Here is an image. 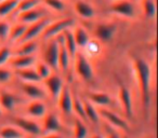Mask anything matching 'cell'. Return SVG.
<instances>
[{
    "label": "cell",
    "mask_w": 158,
    "mask_h": 138,
    "mask_svg": "<svg viewBox=\"0 0 158 138\" xmlns=\"http://www.w3.org/2000/svg\"><path fill=\"white\" fill-rule=\"evenodd\" d=\"M132 64H133L134 73H135L136 82H138L143 111L147 120L149 116V109H151L152 68L144 58L139 56L132 57Z\"/></svg>",
    "instance_id": "obj_1"
},
{
    "label": "cell",
    "mask_w": 158,
    "mask_h": 138,
    "mask_svg": "<svg viewBox=\"0 0 158 138\" xmlns=\"http://www.w3.org/2000/svg\"><path fill=\"white\" fill-rule=\"evenodd\" d=\"M74 61H75V71H76L77 75L86 82L92 81L93 76H94V71H93V67L90 61H89V59L82 53H76V55L74 57Z\"/></svg>",
    "instance_id": "obj_2"
},
{
    "label": "cell",
    "mask_w": 158,
    "mask_h": 138,
    "mask_svg": "<svg viewBox=\"0 0 158 138\" xmlns=\"http://www.w3.org/2000/svg\"><path fill=\"white\" fill-rule=\"evenodd\" d=\"M74 20L69 18H62V20L55 21V22L49 23L47 25V27L44 28V30L42 31L44 38L47 40H50L52 38H55L56 36L61 35L65 29L72 28V26L74 25Z\"/></svg>",
    "instance_id": "obj_3"
},
{
    "label": "cell",
    "mask_w": 158,
    "mask_h": 138,
    "mask_svg": "<svg viewBox=\"0 0 158 138\" xmlns=\"http://www.w3.org/2000/svg\"><path fill=\"white\" fill-rule=\"evenodd\" d=\"M98 112H99V114L102 118H104L107 121V123L110 126L115 127V128H118V129H123V131H125V132L130 131V126L127 121L121 118L120 116H118L117 113L113 112L112 110L106 109L105 107H101L98 110Z\"/></svg>",
    "instance_id": "obj_4"
},
{
    "label": "cell",
    "mask_w": 158,
    "mask_h": 138,
    "mask_svg": "<svg viewBox=\"0 0 158 138\" xmlns=\"http://www.w3.org/2000/svg\"><path fill=\"white\" fill-rule=\"evenodd\" d=\"M118 97L126 116L128 119H132L133 118V106H132L131 92L127 88V85L121 81H118Z\"/></svg>",
    "instance_id": "obj_5"
},
{
    "label": "cell",
    "mask_w": 158,
    "mask_h": 138,
    "mask_svg": "<svg viewBox=\"0 0 158 138\" xmlns=\"http://www.w3.org/2000/svg\"><path fill=\"white\" fill-rule=\"evenodd\" d=\"M110 11L114 14L125 18H133L135 16V7L130 0H118L110 6Z\"/></svg>",
    "instance_id": "obj_6"
},
{
    "label": "cell",
    "mask_w": 158,
    "mask_h": 138,
    "mask_svg": "<svg viewBox=\"0 0 158 138\" xmlns=\"http://www.w3.org/2000/svg\"><path fill=\"white\" fill-rule=\"evenodd\" d=\"M51 41L48 43L44 52V61L51 68V69H59L57 59H59V42L56 38L50 39Z\"/></svg>",
    "instance_id": "obj_7"
},
{
    "label": "cell",
    "mask_w": 158,
    "mask_h": 138,
    "mask_svg": "<svg viewBox=\"0 0 158 138\" xmlns=\"http://www.w3.org/2000/svg\"><path fill=\"white\" fill-rule=\"evenodd\" d=\"M49 23H50V20H49V18H41V20L37 21V22L33 23V24L27 25L26 30H25L22 39L20 40V43L34 40L36 37H38L39 35H41L42 31L44 30V28H46L47 25H48Z\"/></svg>",
    "instance_id": "obj_8"
},
{
    "label": "cell",
    "mask_w": 158,
    "mask_h": 138,
    "mask_svg": "<svg viewBox=\"0 0 158 138\" xmlns=\"http://www.w3.org/2000/svg\"><path fill=\"white\" fill-rule=\"evenodd\" d=\"M117 31V25L115 23H99L95 26V36L100 41L108 42L114 38Z\"/></svg>",
    "instance_id": "obj_9"
},
{
    "label": "cell",
    "mask_w": 158,
    "mask_h": 138,
    "mask_svg": "<svg viewBox=\"0 0 158 138\" xmlns=\"http://www.w3.org/2000/svg\"><path fill=\"white\" fill-rule=\"evenodd\" d=\"M12 121H13V124L19 129H22L23 132L29 134V135L37 136L41 133V128L39 125L31 119L23 118V116H15L12 119Z\"/></svg>",
    "instance_id": "obj_10"
},
{
    "label": "cell",
    "mask_w": 158,
    "mask_h": 138,
    "mask_svg": "<svg viewBox=\"0 0 158 138\" xmlns=\"http://www.w3.org/2000/svg\"><path fill=\"white\" fill-rule=\"evenodd\" d=\"M57 101H59L60 110H61L63 113L67 114V116L72 113L73 95L68 85H63L59 96H57Z\"/></svg>",
    "instance_id": "obj_11"
},
{
    "label": "cell",
    "mask_w": 158,
    "mask_h": 138,
    "mask_svg": "<svg viewBox=\"0 0 158 138\" xmlns=\"http://www.w3.org/2000/svg\"><path fill=\"white\" fill-rule=\"evenodd\" d=\"M44 18H46V13L39 7L35 8V9L28 10V11L19 13V22L26 25L33 24V23L37 22V21L41 20Z\"/></svg>",
    "instance_id": "obj_12"
},
{
    "label": "cell",
    "mask_w": 158,
    "mask_h": 138,
    "mask_svg": "<svg viewBox=\"0 0 158 138\" xmlns=\"http://www.w3.org/2000/svg\"><path fill=\"white\" fill-rule=\"evenodd\" d=\"M74 10L77 15L85 20H91L95 16L94 7L85 0H77L74 5Z\"/></svg>",
    "instance_id": "obj_13"
},
{
    "label": "cell",
    "mask_w": 158,
    "mask_h": 138,
    "mask_svg": "<svg viewBox=\"0 0 158 138\" xmlns=\"http://www.w3.org/2000/svg\"><path fill=\"white\" fill-rule=\"evenodd\" d=\"M55 38H56L57 42H59V59H57V66H59V69H61L62 71L65 73V71H67L68 67H69L70 56L67 51H66L65 46H64L62 35L56 36Z\"/></svg>",
    "instance_id": "obj_14"
},
{
    "label": "cell",
    "mask_w": 158,
    "mask_h": 138,
    "mask_svg": "<svg viewBox=\"0 0 158 138\" xmlns=\"http://www.w3.org/2000/svg\"><path fill=\"white\" fill-rule=\"evenodd\" d=\"M44 83H46V86L48 89L49 93L51 94V96L53 98H57L60 92H61L62 88H63V81L62 79L59 77L57 75H53L51 73L48 78L44 79Z\"/></svg>",
    "instance_id": "obj_15"
},
{
    "label": "cell",
    "mask_w": 158,
    "mask_h": 138,
    "mask_svg": "<svg viewBox=\"0 0 158 138\" xmlns=\"http://www.w3.org/2000/svg\"><path fill=\"white\" fill-rule=\"evenodd\" d=\"M22 90L24 92L25 95L34 99H44L46 97V93L44 91L40 88L39 85H37V83H31V82H23L22 83Z\"/></svg>",
    "instance_id": "obj_16"
},
{
    "label": "cell",
    "mask_w": 158,
    "mask_h": 138,
    "mask_svg": "<svg viewBox=\"0 0 158 138\" xmlns=\"http://www.w3.org/2000/svg\"><path fill=\"white\" fill-rule=\"evenodd\" d=\"M87 99L90 101L94 106L99 107H107L112 104L110 94L105 92H89Z\"/></svg>",
    "instance_id": "obj_17"
},
{
    "label": "cell",
    "mask_w": 158,
    "mask_h": 138,
    "mask_svg": "<svg viewBox=\"0 0 158 138\" xmlns=\"http://www.w3.org/2000/svg\"><path fill=\"white\" fill-rule=\"evenodd\" d=\"M16 103H18V98L13 93L6 90L0 91V108L1 109L11 111L14 109Z\"/></svg>",
    "instance_id": "obj_18"
},
{
    "label": "cell",
    "mask_w": 158,
    "mask_h": 138,
    "mask_svg": "<svg viewBox=\"0 0 158 138\" xmlns=\"http://www.w3.org/2000/svg\"><path fill=\"white\" fill-rule=\"evenodd\" d=\"M61 35H62V38H63V43H64V46H65L66 51H67L68 54H69L70 58H74L78 48H77L74 36H73V30L70 28L65 29Z\"/></svg>",
    "instance_id": "obj_19"
},
{
    "label": "cell",
    "mask_w": 158,
    "mask_h": 138,
    "mask_svg": "<svg viewBox=\"0 0 158 138\" xmlns=\"http://www.w3.org/2000/svg\"><path fill=\"white\" fill-rule=\"evenodd\" d=\"M11 66L15 69H23V68L31 67L35 63L34 55H18V56L11 57L9 59Z\"/></svg>",
    "instance_id": "obj_20"
},
{
    "label": "cell",
    "mask_w": 158,
    "mask_h": 138,
    "mask_svg": "<svg viewBox=\"0 0 158 138\" xmlns=\"http://www.w3.org/2000/svg\"><path fill=\"white\" fill-rule=\"evenodd\" d=\"M15 73L23 82H31V83H38L40 81V77L38 76L36 69L31 67L23 68V69H15Z\"/></svg>",
    "instance_id": "obj_21"
},
{
    "label": "cell",
    "mask_w": 158,
    "mask_h": 138,
    "mask_svg": "<svg viewBox=\"0 0 158 138\" xmlns=\"http://www.w3.org/2000/svg\"><path fill=\"white\" fill-rule=\"evenodd\" d=\"M44 129L47 133H57L62 129L60 119L54 113H48L44 121Z\"/></svg>",
    "instance_id": "obj_22"
},
{
    "label": "cell",
    "mask_w": 158,
    "mask_h": 138,
    "mask_svg": "<svg viewBox=\"0 0 158 138\" xmlns=\"http://www.w3.org/2000/svg\"><path fill=\"white\" fill-rule=\"evenodd\" d=\"M82 104H84L85 114H86L87 120L92 122L93 124H98L100 120V114L98 112V109L95 108V106L87 98L82 99Z\"/></svg>",
    "instance_id": "obj_23"
},
{
    "label": "cell",
    "mask_w": 158,
    "mask_h": 138,
    "mask_svg": "<svg viewBox=\"0 0 158 138\" xmlns=\"http://www.w3.org/2000/svg\"><path fill=\"white\" fill-rule=\"evenodd\" d=\"M73 36H74L75 42L77 44V48H85L88 41L90 40L89 34L84 27L77 26L73 30Z\"/></svg>",
    "instance_id": "obj_24"
},
{
    "label": "cell",
    "mask_w": 158,
    "mask_h": 138,
    "mask_svg": "<svg viewBox=\"0 0 158 138\" xmlns=\"http://www.w3.org/2000/svg\"><path fill=\"white\" fill-rule=\"evenodd\" d=\"M47 108L44 104L39 99H34L27 107V112L29 116H35V118H41L46 114Z\"/></svg>",
    "instance_id": "obj_25"
},
{
    "label": "cell",
    "mask_w": 158,
    "mask_h": 138,
    "mask_svg": "<svg viewBox=\"0 0 158 138\" xmlns=\"http://www.w3.org/2000/svg\"><path fill=\"white\" fill-rule=\"evenodd\" d=\"M73 107H72V111H74L76 113V116H78L80 120L86 121V114H85V109H84V104H82V99L79 98V96L76 93H73Z\"/></svg>",
    "instance_id": "obj_26"
},
{
    "label": "cell",
    "mask_w": 158,
    "mask_h": 138,
    "mask_svg": "<svg viewBox=\"0 0 158 138\" xmlns=\"http://www.w3.org/2000/svg\"><path fill=\"white\" fill-rule=\"evenodd\" d=\"M20 0H2L0 1V18H6L16 10Z\"/></svg>",
    "instance_id": "obj_27"
},
{
    "label": "cell",
    "mask_w": 158,
    "mask_h": 138,
    "mask_svg": "<svg viewBox=\"0 0 158 138\" xmlns=\"http://www.w3.org/2000/svg\"><path fill=\"white\" fill-rule=\"evenodd\" d=\"M37 48H38L37 43L34 40L23 42L22 45L15 50L14 56H18V55H34V53L36 52Z\"/></svg>",
    "instance_id": "obj_28"
},
{
    "label": "cell",
    "mask_w": 158,
    "mask_h": 138,
    "mask_svg": "<svg viewBox=\"0 0 158 138\" xmlns=\"http://www.w3.org/2000/svg\"><path fill=\"white\" fill-rule=\"evenodd\" d=\"M26 24L23 23H19V24L14 25L13 27L10 28V34H9V39L12 42H20V40L22 39L23 35H24L25 30H26Z\"/></svg>",
    "instance_id": "obj_29"
},
{
    "label": "cell",
    "mask_w": 158,
    "mask_h": 138,
    "mask_svg": "<svg viewBox=\"0 0 158 138\" xmlns=\"http://www.w3.org/2000/svg\"><path fill=\"white\" fill-rule=\"evenodd\" d=\"M24 134L16 126L8 125L0 129V138H23Z\"/></svg>",
    "instance_id": "obj_30"
},
{
    "label": "cell",
    "mask_w": 158,
    "mask_h": 138,
    "mask_svg": "<svg viewBox=\"0 0 158 138\" xmlns=\"http://www.w3.org/2000/svg\"><path fill=\"white\" fill-rule=\"evenodd\" d=\"M142 8L145 18H154L156 16L157 7H156L155 0H142Z\"/></svg>",
    "instance_id": "obj_31"
},
{
    "label": "cell",
    "mask_w": 158,
    "mask_h": 138,
    "mask_svg": "<svg viewBox=\"0 0 158 138\" xmlns=\"http://www.w3.org/2000/svg\"><path fill=\"white\" fill-rule=\"evenodd\" d=\"M88 129L85 125L84 121L79 118L75 119L74 121V137L75 138H87Z\"/></svg>",
    "instance_id": "obj_32"
},
{
    "label": "cell",
    "mask_w": 158,
    "mask_h": 138,
    "mask_svg": "<svg viewBox=\"0 0 158 138\" xmlns=\"http://www.w3.org/2000/svg\"><path fill=\"white\" fill-rule=\"evenodd\" d=\"M40 3H41V0H20L16 10L19 13H21V12L28 11V10L39 7Z\"/></svg>",
    "instance_id": "obj_33"
},
{
    "label": "cell",
    "mask_w": 158,
    "mask_h": 138,
    "mask_svg": "<svg viewBox=\"0 0 158 138\" xmlns=\"http://www.w3.org/2000/svg\"><path fill=\"white\" fill-rule=\"evenodd\" d=\"M41 2L55 12H63L65 10V3L63 0H41Z\"/></svg>",
    "instance_id": "obj_34"
},
{
    "label": "cell",
    "mask_w": 158,
    "mask_h": 138,
    "mask_svg": "<svg viewBox=\"0 0 158 138\" xmlns=\"http://www.w3.org/2000/svg\"><path fill=\"white\" fill-rule=\"evenodd\" d=\"M36 71H37L38 76H39L41 80L48 78L49 76L52 73H51V68L49 67L44 61H40V63H38L37 68H36Z\"/></svg>",
    "instance_id": "obj_35"
},
{
    "label": "cell",
    "mask_w": 158,
    "mask_h": 138,
    "mask_svg": "<svg viewBox=\"0 0 158 138\" xmlns=\"http://www.w3.org/2000/svg\"><path fill=\"white\" fill-rule=\"evenodd\" d=\"M10 24L7 21L0 20V40H6L10 34Z\"/></svg>",
    "instance_id": "obj_36"
},
{
    "label": "cell",
    "mask_w": 158,
    "mask_h": 138,
    "mask_svg": "<svg viewBox=\"0 0 158 138\" xmlns=\"http://www.w3.org/2000/svg\"><path fill=\"white\" fill-rule=\"evenodd\" d=\"M11 57V51L8 46H1L0 48V67L3 66Z\"/></svg>",
    "instance_id": "obj_37"
},
{
    "label": "cell",
    "mask_w": 158,
    "mask_h": 138,
    "mask_svg": "<svg viewBox=\"0 0 158 138\" xmlns=\"http://www.w3.org/2000/svg\"><path fill=\"white\" fill-rule=\"evenodd\" d=\"M85 48H87V50L90 53V55H98L100 53V51H101V46H100L99 42L91 41V40H89Z\"/></svg>",
    "instance_id": "obj_38"
},
{
    "label": "cell",
    "mask_w": 158,
    "mask_h": 138,
    "mask_svg": "<svg viewBox=\"0 0 158 138\" xmlns=\"http://www.w3.org/2000/svg\"><path fill=\"white\" fill-rule=\"evenodd\" d=\"M12 73L9 69L0 67V83H7L11 80Z\"/></svg>",
    "instance_id": "obj_39"
},
{
    "label": "cell",
    "mask_w": 158,
    "mask_h": 138,
    "mask_svg": "<svg viewBox=\"0 0 158 138\" xmlns=\"http://www.w3.org/2000/svg\"><path fill=\"white\" fill-rule=\"evenodd\" d=\"M105 128H106V133H107V136H106V138H120L118 132L115 129V127L106 126V125H105Z\"/></svg>",
    "instance_id": "obj_40"
},
{
    "label": "cell",
    "mask_w": 158,
    "mask_h": 138,
    "mask_svg": "<svg viewBox=\"0 0 158 138\" xmlns=\"http://www.w3.org/2000/svg\"><path fill=\"white\" fill-rule=\"evenodd\" d=\"M42 138H62V137L60 135H57L56 133H50L49 135L44 136V137H42Z\"/></svg>",
    "instance_id": "obj_41"
},
{
    "label": "cell",
    "mask_w": 158,
    "mask_h": 138,
    "mask_svg": "<svg viewBox=\"0 0 158 138\" xmlns=\"http://www.w3.org/2000/svg\"><path fill=\"white\" fill-rule=\"evenodd\" d=\"M91 138H104L102 135H94V136H92Z\"/></svg>",
    "instance_id": "obj_42"
},
{
    "label": "cell",
    "mask_w": 158,
    "mask_h": 138,
    "mask_svg": "<svg viewBox=\"0 0 158 138\" xmlns=\"http://www.w3.org/2000/svg\"><path fill=\"white\" fill-rule=\"evenodd\" d=\"M0 116H1V108H0Z\"/></svg>",
    "instance_id": "obj_43"
},
{
    "label": "cell",
    "mask_w": 158,
    "mask_h": 138,
    "mask_svg": "<svg viewBox=\"0 0 158 138\" xmlns=\"http://www.w3.org/2000/svg\"><path fill=\"white\" fill-rule=\"evenodd\" d=\"M134 1H139V0H134Z\"/></svg>",
    "instance_id": "obj_44"
},
{
    "label": "cell",
    "mask_w": 158,
    "mask_h": 138,
    "mask_svg": "<svg viewBox=\"0 0 158 138\" xmlns=\"http://www.w3.org/2000/svg\"><path fill=\"white\" fill-rule=\"evenodd\" d=\"M0 1H2V0H0Z\"/></svg>",
    "instance_id": "obj_45"
},
{
    "label": "cell",
    "mask_w": 158,
    "mask_h": 138,
    "mask_svg": "<svg viewBox=\"0 0 158 138\" xmlns=\"http://www.w3.org/2000/svg\"><path fill=\"white\" fill-rule=\"evenodd\" d=\"M23 138H24V137H23Z\"/></svg>",
    "instance_id": "obj_46"
}]
</instances>
